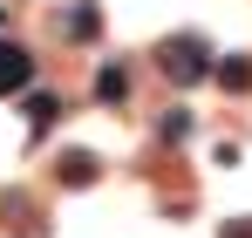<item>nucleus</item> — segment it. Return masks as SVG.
I'll list each match as a JSON object with an SVG mask.
<instances>
[{"label": "nucleus", "mask_w": 252, "mask_h": 238, "mask_svg": "<svg viewBox=\"0 0 252 238\" xmlns=\"http://www.w3.org/2000/svg\"><path fill=\"white\" fill-rule=\"evenodd\" d=\"M55 28H62V41H95V34H102V14H95L89 0H75V7H62Z\"/></svg>", "instance_id": "obj_3"}, {"label": "nucleus", "mask_w": 252, "mask_h": 238, "mask_svg": "<svg viewBox=\"0 0 252 238\" xmlns=\"http://www.w3.org/2000/svg\"><path fill=\"white\" fill-rule=\"evenodd\" d=\"M0 21H7V7H0Z\"/></svg>", "instance_id": "obj_10"}, {"label": "nucleus", "mask_w": 252, "mask_h": 238, "mask_svg": "<svg viewBox=\"0 0 252 238\" xmlns=\"http://www.w3.org/2000/svg\"><path fill=\"white\" fill-rule=\"evenodd\" d=\"M184 136H191V116H184V109H170V116H164V143H184Z\"/></svg>", "instance_id": "obj_8"}, {"label": "nucleus", "mask_w": 252, "mask_h": 238, "mask_svg": "<svg viewBox=\"0 0 252 238\" xmlns=\"http://www.w3.org/2000/svg\"><path fill=\"white\" fill-rule=\"evenodd\" d=\"M21 116H28V129H34V136H41L48 122L62 116V102H55V95H48V89H34V82H28V102H21Z\"/></svg>", "instance_id": "obj_4"}, {"label": "nucleus", "mask_w": 252, "mask_h": 238, "mask_svg": "<svg viewBox=\"0 0 252 238\" xmlns=\"http://www.w3.org/2000/svg\"><path fill=\"white\" fill-rule=\"evenodd\" d=\"M211 61H218V55L205 48V34H164V41H157V68H164V82H177V89L205 82Z\"/></svg>", "instance_id": "obj_1"}, {"label": "nucleus", "mask_w": 252, "mask_h": 238, "mask_svg": "<svg viewBox=\"0 0 252 238\" xmlns=\"http://www.w3.org/2000/svg\"><path fill=\"white\" fill-rule=\"evenodd\" d=\"M89 177H95V157L89 150H68L62 157V184H89Z\"/></svg>", "instance_id": "obj_6"}, {"label": "nucleus", "mask_w": 252, "mask_h": 238, "mask_svg": "<svg viewBox=\"0 0 252 238\" xmlns=\"http://www.w3.org/2000/svg\"><path fill=\"white\" fill-rule=\"evenodd\" d=\"M218 238H252V218H232V225H225Z\"/></svg>", "instance_id": "obj_9"}, {"label": "nucleus", "mask_w": 252, "mask_h": 238, "mask_svg": "<svg viewBox=\"0 0 252 238\" xmlns=\"http://www.w3.org/2000/svg\"><path fill=\"white\" fill-rule=\"evenodd\" d=\"M123 89H129V75L116 68V61H109V68L95 75V95H102V102H123Z\"/></svg>", "instance_id": "obj_7"}, {"label": "nucleus", "mask_w": 252, "mask_h": 238, "mask_svg": "<svg viewBox=\"0 0 252 238\" xmlns=\"http://www.w3.org/2000/svg\"><path fill=\"white\" fill-rule=\"evenodd\" d=\"M211 75H218V89L246 95V89H252V55H225V61H211Z\"/></svg>", "instance_id": "obj_5"}, {"label": "nucleus", "mask_w": 252, "mask_h": 238, "mask_svg": "<svg viewBox=\"0 0 252 238\" xmlns=\"http://www.w3.org/2000/svg\"><path fill=\"white\" fill-rule=\"evenodd\" d=\"M28 82H34V55L14 48V41H0V95H21Z\"/></svg>", "instance_id": "obj_2"}]
</instances>
